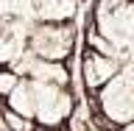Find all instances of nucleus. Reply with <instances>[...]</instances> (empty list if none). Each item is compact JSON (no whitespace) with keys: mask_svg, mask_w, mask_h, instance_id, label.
<instances>
[{"mask_svg":"<svg viewBox=\"0 0 134 131\" xmlns=\"http://www.w3.org/2000/svg\"><path fill=\"white\" fill-rule=\"evenodd\" d=\"M100 31L106 33L109 39L115 36V39H131L134 36V6L123 3V6L106 14V11H100Z\"/></svg>","mask_w":134,"mask_h":131,"instance_id":"obj_2","label":"nucleus"},{"mask_svg":"<svg viewBox=\"0 0 134 131\" xmlns=\"http://www.w3.org/2000/svg\"><path fill=\"white\" fill-rule=\"evenodd\" d=\"M123 131H134V120H131L129 126H123Z\"/></svg>","mask_w":134,"mask_h":131,"instance_id":"obj_11","label":"nucleus"},{"mask_svg":"<svg viewBox=\"0 0 134 131\" xmlns=\"http://www.w3.org/2000/svg\"><path fill=\"white\" fill-rule=\"evenodd\" d=\"M14 8H17V0H0V17L11 14Z\"/></svg>","mask_w":134,"mask_h":131,"instance_id":"obj_10","label":"nucleus"},{"mask_svg":"<svg viewBox=\"0 0 134 131\" xmlns=\"http://www.w3.org/2000/svg\"><path fill=\"white\" fill-rule=\"evenodd\" d=\"M8 126L14 131H31V126H28V120H25V115H20V112H11V115H6Z\"/></svg>","mask_w":134,"mask_h":131,"instance_id":"obj_8","label":"nucleus"},{"mask_svg":"<svg viewBox=\"0 0 134 131\" xmlns=\"http://www.w3.org/2000/svg\"><path fill=\"white\" fill-rule=\"evenodd\" d=\"M14 87H17V75L0 73V92H3V95H11V92H14Z\"/></svg>","mask_w":134,"mask_h":131,"instance_id":"obj_9","label":"nucleus"},{"mask_svg":"<svg viewBox=\"0 0 134 131\" xmlns=\"http://www.w3.org/2000/svg\"><path fill=\"white\" fill-rule=\"evenodd\" d=\"M73 6H75L73 0H42L39 14L42 20H64V17H70Z\"/></svg>","mask_w":134,"mask_h":131,"instance_id":"obj_7","label":"nucleus"},{"mask_svg":"<svg viewBox=\"0 0 134 131\" xmlns=\"http://www.w3.org/2000/svg\"><path fill=\"white\" fill-rule=\"evenodd\" d=\"M70 112V98L50 84H36V115L45 126L62 123Z\"/></svg>","mask_w":134,"mask_h":131,"instance_id":"obj_1","label":"nucleus"},{"mask_svg":"<svg viewBox=\"0 0 134 131\" xmlns=\"http://www.w3.org/2000/svg\"><path fill=\"white\" fill-rule=\"evenodd\" d=\"M8 106H11V112H20L25 117L36 115V87L28 84V81L17 84L14 92L8 95Z\"/></svg>","mask_w":134,"mask_h":131,"instance_id":"obj_6","label":"nucleus"},{"mask_svg":"<svg viewBox=\"0 0 134 131\" xmlns=\"http://www.w3.org/2000/svg\"><path fill=\"white\" fill-rule=\"evenodd\" d=\"M115 67H117V64H115L109 56L87 53V61H84V75H87V84H90V87H100L106 78H112Z\"/></svg>","mask_w":134,"mask_h":131,"instance_id":"obj_5","label":"nucleus"},{"mask_svg":"<svg viewBox=\"0 0 134 131\" xmlns=\"http://www.w3.org/2000/svg\"><path fill=\"white\" fill-rule=\"evenodd\" d=\"M103 103H106V112L115 120H134V92L120 78L109 87V92L103 95Z\"/></svg>","mask_w":134,"mask_h":131,"instance_id":"obj_3","label":"nucleus"},{"mask_svg":"<svg viewBox=\"0 0 134 131\" xmlns=\"http://www.w3.org/2000/svg\"><path fill=\"white\" fill-rule=\"evenodd\" d=\"M34 50L45 56L48 61H59L70 50V36L64 31H56V28H45L34 36Z\"/></svg>","mask_w":134,"mask_h":131,"instance_id":"obj_4","label":"nucleus"}]
</instances>
